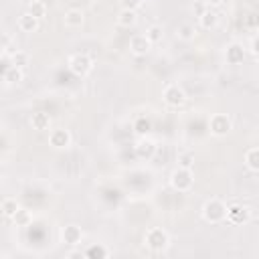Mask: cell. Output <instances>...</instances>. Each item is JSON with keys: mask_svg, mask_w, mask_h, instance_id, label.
Wrapping results in <instances>:
<instances>
[{"mask_svg": "<svg viewBox=\"0 0 259 259\" xmlns=\"http://www.w3.org/2000/svg\"><path fill=\"white\" fill-rule=\"evenodd\" d=\"M150 49H152V42L148 40L146 34H134V36L130 38V51H132L136 57H144V55H148Z\"/></svg>", "mask_w": 259, "mask_h": 259, "instance_id": "cell-9", "label": "cell"}, {"mask_svg": "<svg viewBox=\"0 0 259 259\" xmlns=\"http://www.w3.org/2000/svg\"><path fill=\"white\" fill-rule=\"evenodd\" d=\"M144 243L150 251L154 253H162L170 247V235L162 229V227H150L146 231V237H144Z\"/></svg>", "mask_w": 259, "mask_h": 259, "instance_id": "cell-1", "label": "cell"}, {"mask_svg": "<svg viewBox=\"0 0 259 259\" xmlns=\"http://www.w3.org/2000/svg\"><path fill=\"white\" fill-rule=\"evenodd\" d=\"M225 214H227V204L221 200V198H208L204 204H202V219L210 225H219L225 221Z\"/></svg>", "mask_w": 259, "mask_h": 259, "instance_id": "cell-2", "label": "cell"}, {"mask_svg": "<svg viewBox=\"0 0 259 259\" xmlns=\"http://www.w3.org/2000/svg\"><path fill=\"white\" fill-rule=\"evenodd\" d=\"M146 36H148V40H150L152 45L162 42V38H164V28H162L160 24H150V26L146 28Z\"/></svg>", "mask_w": 259, "mask_h": 259, "instance_id": "cell-23", "label": "cell"}, {"mask_svg": "<svg viewBox=\"0 0 259 259\" xmlns=\"http://www.w3.org/2000/svg\"><path fill=\"white\" fill-rule=\"evenodd\" d=\"M176 36H178L180 40H184V42L194 40V36H196V26L190 24V22H184V24H180V26L176 28Z\"/></svg>", "mask_w": 259, "mask_h": 259, "instance_id": "cell-19", "label": "cell"}, {"mask_svg": "<svg viewBox=\"0 0 259 259\" xmlns=\"http://www.w3.org/2000/svg\"><path fill=\"white\" fill-rule=\"evenodd\" d=\"M67 257H85V255L79 253V251H71V253H67Z\"/></svg>", "mask_w": 259, "mask_h": 259, "instance_id": "cell-32", "label": "cell"}, {"mask_svg": "<svg viewBox=\"0 0 259 259\" xmlns=\"http://www.w3.org/2000/svg\"><path fill=\"white\" fill-rule=\"evenodd\" d=\"M69 71L77 77H85L91 69H93V59L87 55V53H75L69 57V63H67Z\"/></svg>", "mask_w": 259, "mask_h": 259, "instance_id": "cell-4", "label": "cell"}, {"mask_svg": "<svg viewBox=\"0 0 259 259\" xmlns=\"http://www.w3.org/2000/svg\"><path fill=\"white\" fill-rule=\"evenodd\" d=\"M251 219V208L247 204H231L227 206V214L225 221H229L231 225H245Z\"/></svg>", "mask_w": 259, "mask_h": 259, "instance_id": "cell-7", "label": "cell"}, {"mask_svg": "<svg viewBox=\"0 0 259 259\" xmlns=\"http://www.w3.org/2000/svg\"><path fill=\"white\" fill-rule=\"evenodd\" d=\"M217 22H219V14H217L212 8H204V10L200 12V16H198V24H200V28H204V30H212V28L217 26Z\"/></svg>", "mask_w": 259, "mask_h": 259, "instance_id": "cell-15", "label": "cell"}, {"mask_svg": "<svg viewBox=\"0 0 259 259\" xmlns=\"http://www.w3.org/2000/svg\"><path fill=\"white\" fill-rule=\"evenodd\" d=\"M162 97H164V103H166L168 107H172V109L182 107L184 101H186V93H184V89H182L178 83L166 85L164 91H162Z\"/></svg>", "mask_w": 259, "mask_h": 259, "instance_id": "cell-5", "label": "cell"}, {"mask_svg": "<svg viewBox=\"0 0 259 259\" xmlns=\"http://www.w3.org/2000/svg\"><path fill=\"white\" fill-rule=\"evenodd\" d=\"M10 63H12L14 67H18V69H24V67L28 65V53H24V51H16V53H12Z\"/></svg>", "mask_w": 259, "mask_h": 259, "instance_id": "cell-27", "label": "cell"}, {"mask_svg": "<svg viewBox=\"0 0 259 259\" xmlns=\"http://www.w3.org/2000/svg\"><path fill=\"white\" fill-rule=\"evenodd\" d=\"M119 6L125 10H138L142 6V0H119Z\"/></svg>", "mask_w": 259, "mask_h": 259, "instance_id": "cell-29", "label": "cell"}, {"mask_svg": "<svg viewBox=\"0 0 259 259\" xmlns=\"http://www.w3.org/2000/svg\"><path fill=\"white\" fill-rule=\"evenodd\" d=\"M208 130H210L212 136L223 138V136H227L233 130V121H231V117L227 113H214L208 119Z\"/></svg>", "mask_w": 259, "mask_h": 259, "instance_id": "cell-6", "label": "cell"}, {"mask_svg": "<svg viewBox=\"0 0 259 259\" xmlns=\"http://www.w3.org/2000/svg\"><path fill=\"white\" fill-rule=\"evenodd\" d=\"M178 166L192 170V168H194V152H190V150L180 152V154H178Z\"/></svg>", "mask_w": 259, "mask_h": 259, "instance_id": "cell-26", "label": "cell"}, {"mask_svg": "<svg viewBox=\"0 0 259 259\" xmlns=\"http://www.w3.org/2000/svg\"><path fill=\"white\" fill-rule=\"evenodd\" d=\"M251 53H253V55H257V53H259V40H257V36H253V38H251Z\"/></svg>", "mask_w": 259, "mask_h": 259, "instance_id": "cell-30", "label": "cell"}, {"mask_svg": "<svg viewBox=\"0 0 259 259\" xmlns=\"http://www.w3.org/2000/svg\"><path fill=\"white\" fill-rule=\"evenodd\" d=\"M12 221H14L16 227H28V225L32 223V214H30L26 208H18L16 214L12 217Z\"/></svg>", "mask_w": 259, "mask_h": 259, "instance_id": "cell-25", "label": "cell"}, {"mask_svg": "<svg viewBox=\"0 0 259 259\" xmlns=\"http://www.w3.org/2000/svg\"><path fill=\"white\" fill-rule=\"evenodd\" d=\"M154 154H156V144H154L150 138L144 136V138L136 144V156L142 158V160H150Z\"/></svg>", "mask_w": 259, "mask_h": 259, "instance_id": "cell-11", "label": "cell"}, {"mask_svg": "<svg viewBox=\"0 0 259 259\" xmlns=\"http://www.w3.org/2000/svg\"><path fill=\"white\" fill-rule=\"evenodd\" d=\"M71 142H73V136L65 127H57L49 134V146L55 150H67L71 146Z\"/></svg>", "mask_w": 259, "mask_h": 259, "instance_id": "cell-8", "label": "cell"}, {"mask_svg": "<svg viewBox=\"0 0 259 259\" xmlns=\"http://www.w3.org/2000/svg\"><path fill=\"white\" fill-rule=\"evenodd\" d=\"M150 127H152V123H150V119H146V117H140V119L134 123V130H136L140 136H146V134L150 132Z\"/></svg>", "mask_w": 259, "mask_h": 259, "instance_id": "cell-28", "label": "cell"}, {"mask_svg": "<svg viewBox=\"0 0 259 259\" xmlns=\"http://www.w3.org/2000/svg\"><path fill=\"white\" fill-rule=\"evenodd\" d=\"M83 255H85L87 259H105V257H109V249L103 247L101 243H93V245H89V247L85 249Z\"/></svg>", "mask_w": 259, "mask_h": 259, "instance_id": "cell-17", "label": "cell"}, {"mask_svg": "<svg viewBox=\"0 0 259 259\" xmlns=\"http://www.w3.org/2000/svg\"><path fill=\"white\" fill-rule=\"evenodd\" d=\"M30 125H32V130H36V132L49 130V127H51V117H49V113H45V111H34L32 117H30Z\"/></svg>", "mask_w": 259, "mask_h": 259, "instance_id": "cell-16", "label": "cell"}, {"mask_svg": "<svg viewBox=\"0 0 259 259\" xmlns=\"http://www.w3.org/2000/svg\"><path fill=\"white\" fill-rule=\"evenodd\" d=\"M83 20H85V14H83V10H79V8H69V10L65 12V16H63L65 26H69V28L81 26Z\"/></svg>", "mask_w": 259, "mask_h": 259, "instance_id": "cell-14", "label": "cell"}, {"mask_svg": "<svg viewBox=\"0 0 259 259\" xmlns=\"http://www.w3.org/2000/svg\"><path fill=\"white\" fill-rule=\"evenodd\" d=\"M245 166L251 170V172H259V148H249L245 152Z\"/></svg>", "mask_w": 259, "mask_h": 259, "instance_id": "cell-20", "label": "cell"}, {"mask_svg": "<svg viewBox=\"0 0 259 259\" xmlns=\"http://www.w3.org/2000/svg\"><path fill=\"white\" fill-rule=\"evenodd\" d=\"M18 28L22 30V32H36L38 30V26H40V20L38 18H34L32 14H28V12H24V14H20L18 16Z\"/></svg>", "mask_w": 259, "mask_h": 259, "instance_id": "cell-12", "label": "cell"}, {"mask_svg": "<svg viewBox=\"0 0 259 259\" xmlns=\"http://www.w3.org/2000/svg\"><path fill=\"white\" fill-rule=\"evenodd\" d=\"M61 239L67 245H79L81 239H83V231L77 225H67V227L61 229Z\"/></svg>", "mask_w": 259, "mask_h": 259, "instance_id": "cell-10", "label": "cell"}, {"mask_svg": "<svg viewBox=\"0 0 259 259\" xmlns=\"http://www.w3.org/2000/svg\"><path fill=\"white\" fill-rule=\"evenodd\" d=\"M22 79H24L22 69H18V67H14V65H10V67L6 69V73H4V81H6V83H20Z\"/></svg>", "mask_w": 259, "mask_h": 259, "instance_id": "cell-24", "label": "cell"}, {"mask_svg": "<svg viewBox=\"0 0 259 259\" xmlns=\"http://www.w3.org/2000/svg\"><path fill=\"white\" fill-rule=\"evenodd\" d=\"M18 208H20V204H18L16 198H4V200L0 202V210H2V214L8 217V219H12Z\"/></svg>", "mask_w": 259, "mask_h": 259, "instance_id": "cell-21", "label": "cell"}, {"mask_svg": "<svg viewBox=\"0 0 259 259\" xmlns=\"http://www.w3.org/2000/svg\"><path fill=\"white\" fill-rule=\"evenodd\" d=\"M28 14H32L34 18H38V20H42L45 16H47V4L42 2V0H32L30 4H28V10H26Z\"/></svg>", "mask_w": 259, "mask_h": 259, "instance_id": "cell-22", "label": "cell"}, {"mask_svg": "<svg viewBox=\"0 0 259 259\" xmlns=\"http://www.w3.org/2000/svg\"><path fill=\"white\" fill-rule=\"evenodd\" d=\"M194 184V176H192V170L188 168H176L172 174H170V186L176 190V192H188Z\"/></svg>", "mask_w": 259, "mask_h": 259, "instance_id": "cell-3", "label": "cell"}, {"mask_svg": "<svg viewBox=\"0 0 259 259\" xmlns=\"http://www.w3.org/2000/svg\"><path fill=\"white\" fill-rule=\"evenodd\" d=\"M225 57H227V63H229V65H241L243 59H245V49H243L241 45L233 42V45L227 47Z\"/></svg>", "mask_w": 259, "mask_h": 259, "instance_id": "cell-13", "label": "cell"}, {"mask_svg": "<svg viewBox=\"0 0 259 259\" xmlns=\"http://www.w3.org/2000/svg\"><path fill=\"white\" fill-rule=\"evenodd\" d=\"M225 0H204V4H206V8H217V6H221Z\"/></svg>", "mask_w": 259, "mask_h": 259, "instance_id": "cell-31", "label": "cell"}, {"mask_svg": "<svg viewBox=\"0 0 259 259\" xmlns=\"http://www.w3.org/2000/svg\"><path fill=\"white\" fill-rule=\"evenodd\" d=\"M115 20H117V24H119V26L130 28V26H134V24L138 22V14H136V10H125V8H121Z\"/></svg>", "mask_w": 259, "mask_h": 259, "instance_id": "cell-18", "label": "cell"}]
</instances>
